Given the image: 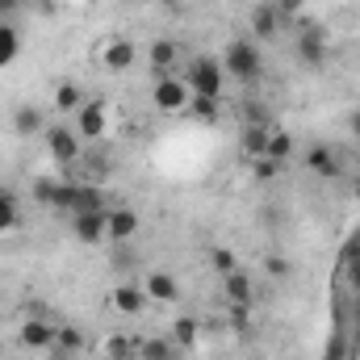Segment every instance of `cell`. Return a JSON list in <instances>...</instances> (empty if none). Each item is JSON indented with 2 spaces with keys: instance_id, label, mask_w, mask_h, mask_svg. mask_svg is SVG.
<instances>
[{
  "instance_id": "f1b7e54d",
  "label": "cell",
  "mask_w": 360,
  "mask_h": 360,
  "mask_svg": "<svg viewBox=\"0 0 360 360\" xmlns=\"http://www.w3.org/2000/svg\"><path fill=\"white\" fill-rule=\"evenodd\" d=\"M210 269L218 272V276H226V272H235V252L231 248H210Z\"/></svg>"
},
{
  "instance_id": "603a6c76",
  "label": "cell",
  "mask_w": 360,
  "mask_h": 360,
  "mask_svg": "<svg viewBox=\"0 0 360 360\" xmlns=\"http://www.w3.org/2000/svg\"><path fill=\"white\" fill-rule=\"evenodd\" d=\"M293 151H297V139H293L289 130H269V151H264V160L285 164V160H293Z\"/></svg>"
},
{
  "instance_id": "8fae6325",
  "label": "cell",
  "mask_w": 360,
  "mask_h": 360,
  "mask_svg": "<svg viewBox=\"0 0 360 360\" xmlns=\"http://www.w3.org/2000/svg\"><path fill=\"white\" fill-rule=\"evenodd\" d=\"M143 289H147V297H151L155 306H176L180 302V281L172 276V272H164V269L147 272V276H143Z\"/></svg>"
},
{
  "instance_id": "4fadbf2b",
  "label": "cell",
  "mask_w": 360,
  "mask_h": 360,
  "mask_svg": "<svg viewBox=\"0 0 360 360\" xmlns=\"http://www.w3.org/2000/svg\"><path fill=\"white\" fill-rule=\"evenodd\" d=\"M134 59H139V46H134L130 38H109L105 51H101V63H105L109 72H130Z\"/></svg>"
},
{
  "instance_id": "3957f363",
  "label": "cell",
  "mask_w": 360,
  "mask_h": 360,
  "mask_svg": "<svg viewBox=\"0 0 360 360\" xmlns=\"http://www.w3.org/2000/svg\"><path fill=\"white\" fill-rule=\"evenodd\" d=\"M293 55H297V63H302V68H310V72L327 68V30H323L319 21H310V17H297Z\"/></svg>"
},
{
  "instance_id": "8d00e7d4",
  "label": "cell",
  "mask_w": 360,
  "mask_h": 360,
  "mask_svg": "<svg viewBox=\"0 0 360 360\" xmlns=\"http://www.w3.org/2000/svg\"><path fill=\"white\" fill-rule=\"evenodd\" d=\"M147 4H160V8H168V13H176L180 0H147Z\"/></svg>"
},
{
  "instance_id": "30bf717a",
  "label": "cell",
  "mask_w": 360,
  "mask_h": 360,
  "mask_svg": "<svg viewBox=\"0 0 360 360\" xmlns=\"http://www.w3.org/2000/svg\"><path fill=\"white\" fill-rule=\"evenodd\" d=\"M109 302H113V310H117V314H143V310L151 306V297H147L143 281H117V285H113V293H109Z\"/></svg>"
},
{
  "instance_id": "836d02e7",
  "label": "cell",
  "mask_w": 360,
  "mask_h": 360,
  "mask_svg": "<svg viewBox=\"0 0 360 360\" xmlns=\"http://www.w3.org/2000/svg\"><path fill=\"white\" fill-rule=\"evenodd\" d=\"M344 126H348V134H352V139L360 143V105H356V109H348V117H344Z\"/></svg>"
},
{
  "instance_id": "83f0119b",
  "label": "cell",
  "mask_w": 360,
  "mask_h": 360,
  "mask_svg": "<svg viewBox=\"0 0 360 360\" xmlns=\"http://www.w3.org/2000/svg\"><path fill=\"white\" fill-rule=\"evenodd\" d=\"M134 348H139L134 340H126V335H109V340H105V360H130L134 356Z\"/></svg>"
},
{
  "instance_id": "7c38bea8",
  "label": "cell",
  "mask_w": 360,
  "mask_h": 360,
  "mask_svg": "<svg viewBox=\"0 0 360 360\" xmlns=\"http://www.w3.org/2000/svg\"><path fill=\"white\" fill-rule=\"evenodd\" d=\"M8 126H13L17 139H38V134H46V113L38 105H13Z\"/></svg>"
},
{
  "instance_id": "cb8c5ba5",
  "label": "cell",
  "mask_w": 360,
  "mask_h": 360,
  "mask_svg": "<svg viewBox=\"0 0 360 360\" xmlns=\"http://www.w3.org/2000/svg\"><path fill=\"white\" fill-rule=\"evenodd\" d=\"M59 184H63V176H38L30 184V193H34V201H38L42 210L55 214V205H59Z\"/></svg>"
},
{
  "instance_id": "44dd1931",
  "label": "cell",
  "mask_w": 360,
  "mask_h": 360,
  "mask_svg": "<svg viewBox=\"0 0 360 360\" xmlns=\"http://www.w3.org/2000/svg\"><path fill=\"white\" fill-rule=\"evenodd\" d=\"M21 59V30L13 21H0V72Z\"/></svg>"
},
{
  "instance_id": "6da1fadb",
  "label": "cell",
  "mask_w": 360,
  "mask_h": 360,
  "mask_svg": "<svg viewBox=\"0 0 360 360\" xmlns=\"http://www.w3.org/2000/svg\"><path fill=\"white\" fill-rule=\"evenodd\" d=\"M222 72H226V80H235L243 89H256L264 80V55H260L256 38H231L226 51H222Z\"/></svg>"
},
{
  "instance_id": "277c9868",
  "label": "cell",
  "mask_w": 360,
  "mask_h": 360,
  "mask_svg": "<svg viewBox=\"0 0 360 360\" xmlns=\"http://www.w3.org/2000/svg\"><path fill=\"white\" fill-rule=\"evenodd\" d=\"M46 155L59 164V168H72V164H80V155H84V147H80V134H76V126H63V122H55V126H46Z\"/></svg>"
},
{
  "instance_id": "74e56055",
  "label": "cell",
  "mask_w": 360,
  "mask_h": 360,
  "mask_svg": "<svg viewBox=\"0 0 360 360\" xmlns=\"http://www.w3.org/2000/svg\"><path fill=\"white\" fill-rule=\"evenodd\" d=\"M0 352H4V344H0Z\"/></svg>"
},
{
  "instance_id": "f546056e",
  "label": "cell",
  "mask_w": 360,
  "mask_h": 360,
  "mask_svg": "<svg viewBox=\"0 0 360 360\" xmlns=\"http://www.w3.org/2000/svg\"><path fill=\"white\" fill-rule=\"evenodd\" d=\"M243 126H269V109L260 101H243Z\"/></svg>"
},
{
  "instance_id": "d6986e66",
  "label": "cell",
  "mask_w": 360,
  "mask_h": 360,
  "mask_svg": "<svg viewBox=\"0 0 360 360\" xmlns=\"http://www.w3.org/2000/svg\"><path fill=\"white\" fill-rule=\"evenodd\" d=\"M134 356L139 360H180V348L172 340H164V335H147V340H139Z\"/></svg>"
},
{
  "instance_id": "d590c367",
  "label": "cell",
  "mask_w": 360,
  "mask_h": 360,
  "mask_svg": "<svg viewBox=\"0 0 360 360\" xmlns=\"http://www.w3.org/2000/svg\"><path fill=\"white\" fill-rule=\"evenodd\" d=\"M46 360H84V356H76V352H63V348H46Z\"/></svg>"
},
{
  "instance_id": "ac0fdd59",
  "label": "cell",
  "mask_w": 360,
  "mask_h": 360,
  "mask_svg": "<svg viewBox=\"0 0 360 360\" xmlns=\"http://www.w3.org/2000/svg\"><path fill=\"white\" fill-rule=\"evenodd\" d=\"M193 122H201V126H218V117H222V96H188V109H184Z\"/></svg>"
},
{
  "instance_id": "4dcf8cb0",
  "label": "cell",
  "mask_w": 360,
  "mask_h": 360,
  "mask_svg": "<svg viewBox=\"0 0 360 360\" xmlns=\"http://www.w3.org/2000/svg\"><path fill=\"white\" fill-rule=\"evenodd\" d=\"M272 8L281 13V21H293V17H302L310 8V0H272Z\"/></svg>"
},
{
  "instance_id": "ba28073f",
  "label": "cell",
  "mask_w": 360,
  "mask_h": 360,
  "mask_svg": "<svg viewBox=\"0 0 360 360\" xmlns=\"http://www.w3.org/2000/svg\"><path fill=\"white\" fill-rule=\"evenodd\" d=\"M72 117H76V134H80V143H96V139H105V126H109V117H105V101H84Z\"/></svg>"
},
{
  "instance_id": "1f68e13d",
  "label": "cell",
  "mask_w": 360,
  "mask_h": 360,
  "mask_svg": "<svg viewBox=\"0 0 360 360\" xmlns=\"http://www.w3.org/2000/svg\"><path fill=\"white\" fill-rule=\"evenodd\" d=\"M264 272H269L272 281H285V276L293 272V264H289L285 256H269V260H264Z\"/></svg>"
},
{
  "instance_id": "d4e9b609",
  "label": "cell",
  "mask_w": 360,
  "mask_h": 360,
  "mask_svg": "<svg viewBox=\"0 0 360 360\" xmlns=\"http://www.w3.org/2000/svg\"><path fill=\"white\" fill-rule=\"evenodd\" d=\"M84 101H89V96H84V89H80L76 80H59V89H55V109H59V113H76Z\"/></svg>"
},
{
  "instance_id": "52a82bcc",
  "label": "cell",
  "mask_w": 360,
  "mask_h": 360,
  "mask_svg": "<svg viewBox=\"0 0 360 360\" xmlns=\"http://www.w3.org/2000/svg\"><path fill=\"white\" fill-rule=\"evenodd\" d=\"M55 335H59V327L51 319H21V327H17V344L30 348V352L55 348Z\"/></svg>"
},
{
  "instance_id": "5bb4252c",
  "label": "cell",
  "mask_w": 360,
  "mask_h": 360,
  "mask_svg": "<svg viewBox=\"0 0 360 360\" xmlns=\"http://www.w3.org/2000/svg\"><path fill=\"white\" fill-rule=\"evenodd\" d=\"M306 168H310L314 176H323V180L340 176V160H335V147H331V143H310V147H306Z\"/></svg>"
},
{
  "instance_id": "9a60e30c",
  "label": "cell",
  "mask_w": 360,
  "mask_h": 360,
  "mask_svg": "<svg viewBox=\"0 0 360 360\" xmlns=\"http://www.w3.org/2000/svg\"><path fill=\"white\" fill-rule=\"evenodd\" d=\"M72 235L80 239V248H96L105 243V214H72Z\"/></svg>"
},
{
  "instance_id": "5b68a950",
  "label": "cell",
  "mask_w": 360,
  "mask_h": 360,
  "mask_svg": "<svg viewBox=\"0 0 360 360\" xmlns=\"http://www.w3.org/2000/svg\"><path fill=\"white\" fill-rule=\"evenodd\" d=\"M188 84H184V76L180 72H168V76H155V84H151V105L160 109V113H184L188 109Z\"/></svg>"
},
{
  "instance_id": "8992f818",
  "label": "cell",
  "mask_w": 360,
  "mask_h": 360,
  "mask_svg": "<svg viewBox=\"0 0 360 360\" xmlns=\"http://www.w3.org/2000/svg\"><path fill=\"white\" fill-rule=\"evenodd\" d=\"M139 226H143L139 210H130V205H109L105 210V243H130L139 235Z\"/></svg>"
},
{
  "instance_id": "e0dca14e",
  "label": "cell",
  "mask_w": 360,
  "mask_h": 360,
  "mask_svg": "<svg viewBox=\"0 0 360 360\" xmlns=\"http://www.w3.org/2000/svg\"><path fill=\"white\" fill-rule=\"evenodd\" d=\"M281 25H285V21H281V13L272 8V0H264V4L252 8V34H256L260 42H272V38L281 34Z\"/></svg>"
},
{
  "instance_id": "7a4b0ae2",
  "label": "cell",
  "mask_w": 360,
  "mask_h": 360,
  "mask_svg": "<svg viewBox=\"0 0 360 360\" xmlns=\"http://www.w3.org/2000/svg\"><path fill=\"white\" fill-rule=\"evenodd\" d=\"M180 76H184L188 92H197V96H222V89H226L222 59H214V55H193V59L180 68Z\"/></svg>"
},
{
  "instance_id": "2e32d148",
  "label": "cell",
  "mask_w": 360,
  "mask_h": 360,
  "mask_svg": "<svg viewBox=\"0 0 360 360\" xmlns=\"http://www.w3.org/2000/svg\"><path fill=\"white\" fill-rule=\"evenodd\" d=\"M222 293H226L231 306H252V302H256V281H252L248 272L235 269V272L222 276Z\"/></svg>"
},
{
  "instance_id": "4316f807",
  "label": "cell",
  "mask_w": 360,
  "mask_h": 360,
  "mask_svg": "<svg viewBox=\"0 0 360 360\" xmlns=\"http://www.w3.org/2000/svg\"><path fill=\"white\" fill-rule=\"evenodd\" d=\"M17 226H21V205H17V197L8 188H0V235L17 231Z\"/></svg>"
},
{
  "instance_id": "7402d4cb",
  "label": "cell",
  "mask_w": 360,
  "mask_h": 360,
  "mask_svg": "<svg viewBox=\"0 0 360 360\" xmlns=\"http://www.w3.org/2000/svg\"><path fill=\"white\" fill-rule=\"evenodd\" d=\"M239 151H243L248 160H264V151H269V126H243Z\"/></svg>"
},
{
  "instance_id": "d6a6232c",
  "label": "cell",
  "mask_w": 360,
  "mask_h": 360,
  "mask_svg": "<svg viewBox=\"0 0 360 360\" xmlns=\"http://www.w3.org/2000/svg\"><path fill=\"white\" fill-rule=\"evenodd\" d=\"M34 0H0V21H13L17 13H25Z\"/></svg>"
},
{
  "instance_id": "9c48e42d",
  "label": "cell",
  "mask_w": 360,
  "mask_h": 360,
  "mask_svg": "<svg viewBox=\"0 0 360 360\" xmlns=\"http://www.w3.org/2000/svg\"><path fill=\"white\" fill-rule=\"evenodd\" d=\"M180 55H184V42H176V38H155V42H147V68H151L155 76L176 72Z\"/></svg>"
},
{
  "instance_id": "ffe728a7",
  "label": "cell",
  "mask_w": 360,
  "mask_h": 360,
  "mask_svg": "<svg viewBox=\"0 0 360 360\" xmlns=\"http://www.w3.org/2000/svg\"><path fill=\"white\" fill-rule=\"evenodd\" d=\"M197 335H201V323H197L193 314H176V319H172V335H168V340L176 344L180 352H193V348H197Z\"/></svg>"
},
{
  "instance_id": "484cf974",
  "label": "cell",
  "mask_w": 360,
  "mask_h": 360,
  "mask_svg": "<svg viewBox=\"0 0 360 360\" xmlns=\"http://www.w3.org/2000/svg\"><path fill=\"white\" fill-rule=\"evenodd\" d=\"M55 348H63V352H76V356H84L89 340H84V331H80V327L63 323V327H59V335H55Z\"/></svg>"
},
{
  "instance_id": "e575fe53",
  "label": "cell",
  "mask_w": 360,
  "mask_h": 360,
  "mask_svg": "<svg viewBox=\"0 0 360 360\" xmlns=\"http://www.w3.org/2000/svg\"><path fill=\"white\" fill-rule=\"evenodd\" d=\"M276 168H281V164H272V160H256V180L276 176Z\"/></svg>"
}]
</instances>
